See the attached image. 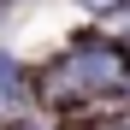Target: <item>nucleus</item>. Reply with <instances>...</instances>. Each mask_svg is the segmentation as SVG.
Masks as SVG:
<instances>
[{
    "label": "nucleus",
    "instance_id": "1",
    "mask_svg": "<svg viewBox=\"0 0 130 130\" xmlns=\"http://www.w3.org/2000/svg\"><path fill=\"white\" fill-rule=\"evenodd\" d=\"M118 130H130V124H118Z\"/></svg>",
    "mask_w": 130,
    "mask_h": 130
}]
</instances>
